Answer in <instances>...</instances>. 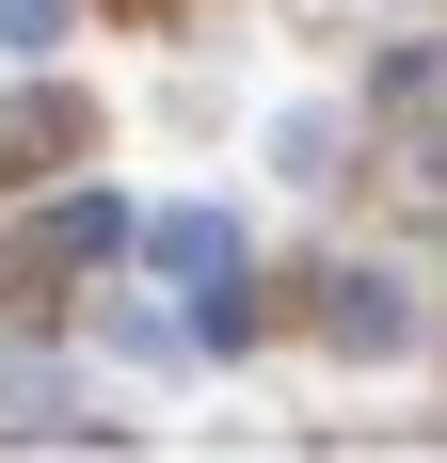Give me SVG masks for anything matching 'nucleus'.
Masks as SVG:
<instances>
[{"label": "nucleus", "instance_id": "nucleus-1", "mask_svg": "<svg viewBox=\"0 0 447 463\" xmlns=\"http://www.w3.org/2000/svg\"><path fill=\"white\" fill-rule=\"evenodd\" d=\"M128 256L160 288H224L240 272V208H224V192H160V208H128Z\"/></svg>", "mask_w": 447, "mask_h": 463}, {"label": "nucleus", "instance_id": "nucleus-2", "mask_svg": "<svg viewBox=\"0 0 447 463\" xmlns=\"http://www.w3.org/2000/svg\"><path fill=\"white\" fill-rule=\"evenodd\" d=\"M319 335H336L352 368H400V352H415V288H400V272H336V304H319Z\"/></svg>", "mask_w": 447, "mask_h": 463}, {"label": "nucleus", "instance_id": "nucleus-3", "mask_svg": "<svg viewBox=\"0 0 447 463\" xmlns=\"http://www.w3.org/2000/svg\"><path fill=\"white\" fill-rule=\"evenodd\" d=\"M271 176H288V192L336 176V96H288V112H271Z\"/></svg>", "mask_w": 447, "mask_h": 463}, {"label": "nucleus", "instance_id": "nucleus-4", "mask_svg": "<svg viewBox=\"0 0 447 463\" xmlns=\"http://www.w3.org/2000/svg\"><path fill=\"white\" fill-rule=\"evenodd\" d=\"M0 431H96V416H64V368L48 352H0Z\"/></svg>", "mask_w": 447, "mask_h": 463}, {"label": "nucleus", "instance_id": "nucleus-5", "mask_svg": "<svg viewBox=\"0 0 447 463\" xmlns=\"http://www.w3.org/2000/svg\"><path fill=\"white\" fill-rule=\"evenodd\" d=\"M64 33H81V0H0V64H64Z\"/></svg>", "mask_w": 447, "mask_h": 463}, {"label": "nucleus", "instance_id": "nucleus-6", "mask_svg": "<svg viewBox=\"0 0 447 463\" xmlns=\"http://www.w3.org/2000/svg\"><path fill=\"white\" fill-rule=\"evenodd\" d=\"M176 352H192V335L160 320V304H112V368H144V383H160V368H176Z\"/></svg>", "mask_w": 447, "mask_h": 463}]
</instances>
